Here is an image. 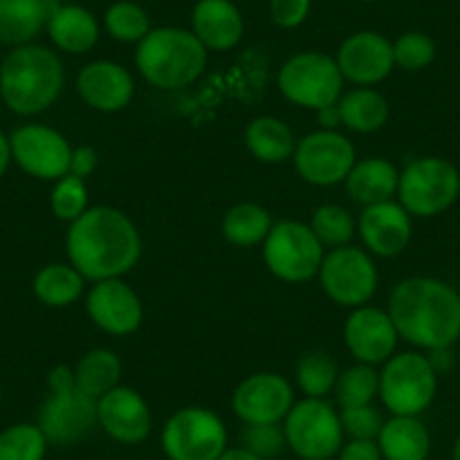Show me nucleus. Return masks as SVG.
Listing matches in <instances>:
<instances>
[{
    "label": "nucleus",
    "mask_w": 460,
    "mask_h": 460,
    "mask_svg": "<svg viewBox=\"0 0 460 460\" xmlns=\"http://www.w3.org/2000/svg\"><path fill=\"white\" fill-rule=\"evenodd\" d=\"M294 165L300 179L318 188L345 183L357 163V149L350 138L339 131H314L305 136L294 152Z\"/></svg>",
    "instance_id": "obj_12"
},
{
    "label": "nucleus",
    "mask_w": 460,
    "mask_h": 460,
    "mask_svg": "<svg viewBox=\"0 0 460 460\" xmlns=\"http://www.w3.org/2000/svg\"><path fill=\"white\" fill-rule=\"evenodd\" d=\"M50 3L46 0H0V46H28L46 32Z\"/></svg>",
    "instance_id": "obj_26"
},
{
    "label": "nucleus",
    "mask_w": 460,
    "mask_h": 460,
    "mask_svg": "<svg viewBox=\"0 0 460 460\" xmlns=\"http://www.w3.org/2000/svg\"><path fill=\"white\" fill-rule=\"evenodd\" d=\"M359 3H377V0H359Z\"/></svg>",
    "instance_id": "obj_49"
},
{
    "label": "nucleus",
    "mask_w": 460,
    "mask_h": 460,
    "mask_svg": "<svg viewBox=\"0 0 460 460\" xmlns=\"http://www.w3.org/2000/svg\"><path fill=\"white\" fill-rule=\"evenodd\" d=\"M336 109L341 115V125L355 134L379 131L388 122V113H391L386 97L370 86H357L341 95Z\"/></svg>",
    "instance_id": "obj_28"
},
{
    "label": "nucleus",
    "mask_w": 460,
    "mask_h": 460,
    "mask_svg": "<svg viewBox=\"0 0 460 460\" xmlns=\"http://www.w3.org/2000/svg\"><path fill=\"white\" fill-rule=\"evenodd\" d=\"M217 460H260V458L240 445V447H228V449H226Z\"/></svg>",
    "instance_id": "obj_47"
},
{
    "label": "nucleus",
    "mask_w": 460,
    "mask_h": 460,
    "mask_svg": "<svg viewBox=\"0 0 460 460\" xmlns=\"http://www.w3.org/2000/svg\"><path fill=\"white\" fill-rule=\"evenodd\" d=\"M230 404L244 424H282L294 406V388L278 373H255L235 388Z\"/></svg>",
    "instance_id": "obj_15"
},
{
    "label": "nucleus",
    "mask_w": 460,
    "mask_h": 460,
    "mask_svg": "<svg viewBox=\"0 0 460 460\" xmlns=\"http://www.w3.org/2000/svg\"><path fill=\"white\" fill-rule=\"evenodd\" d=\"M46 3H50V5H55V3H59V0H46Z\"/></svg>",
    "instance_id": "obj_50"
},
{
    "label": "nucleus",
    "mask_w": 460,
    "mask_h": 460,
    "mask_svg": "<svg viewBox=\"0 0 460 460\" xmlns=\"http://www.w3.org/2000/svg\"><path fill=\"white\" fill-rule=\"evenodd\" d=\"M242 447L260 460H276L287 449L285 429L282 424H246Z\"/></svg>",
    "instance_id": "obj_39"
},
{
    "label": "nucleus",
    "mask_w": 460,
    "mask_h": 460,
    "mask_svg": "<svg viewBox=\"0 0 460 460\" xmlns=\"http://www.w3.org/2000/svg\"><path fill=\"white\" fill-rule=\"evenodd\" d=\"M318 280L327 298L341 307L355 309L370 303L377 291L379 273L368 251L348 244L332 249V253L323 258Z\"/></svg>",
    "instance_id": "obj_11"
},
{
    "label": "nucleus",
    "mask_w": 460,
    "mask_h": 460,
    "mask_svg": "<svg viewBox=\"0 0 460 460\" xmlns=\"http://www.w3.org/2000/svg\"><path fill=\"white\" fill-rule=\"evenodd\" d=\"M451 460H460V433L454 442V449H451Z\"/></svg>",
    "instance_id": "obj_48"
},
{
    "label": "nucleus",
    "mask_w": 460,
    "mask_h": 460,
    "mask_svg": "<svg viewBox=\"0 0 460 460\" xmlns=\"http://www.w3.org/2000/svg\"><path fill=\"white\" fill-rule=\"evenodd\" d=\"M312 0H269L271 21L282 30H294L307 21Z\"/></svg>",
    "instance_id": "obj_41"
},
{
    "label": "nucleus",
    "mask_w": 460,
    "mask_h": 460,
    "mask_svg": "<svg viewBox=\"0 0 460 460\" xmlns=\"http://www.w3.org/2000/svg\"><path fill=\"white\" fill-rule=\"evenodd\" d=\"M136 66L152 86L179 91L201 77L208 66V50L192 30L163 25L152 28L138 43Z\"/></svg>",
    "instance_id": "obj_4"
},
{
    "label": "nucleus",
    "mask_w": 460,
    "mask_h": 460,
    "mask_svg": "<svg viewBox=\"0 0 460 460\" xmlns=\"http://www.w3.org/2000/svg\"><path fill=\"white\" fill-rule=\"evenodd\" d=\"M309 228L314 230V235L323 246L341 249V246L350 244V240L355 237L357 221L345 208L336 206V203H325L314 210Z\"/></svg>",
    "instance_id": "obj_36"
},
{
    "label": "nucleus",
    "mask_w": 460,
    "mask_h": 460,
    "mask_svg": "<svg viewBox=\"0 0 460 460\" xmlns=\"http://www.w3.org/2000/svg\"><path fill=\"white\" fill-rule=\"evenodd\" d=\"M393 59L397 68L418 73L436 59V41L424 32H404L393 41Z\"/></svg>",
    "instance_id": "obj_38"
},
{
    "label": "nucleus",
    "mask_w": 460,
    "mask_h": 460,
    "mask_svg": "<svg viewBox=\"0 0 460 460\" xmlns=\"http://www.w3.org/2000/svg\"><path fill=\"white\" fill-rule=\"evenodd\" d=\"M262 255L278 280L300 285L318 276L325 251L307 224L287 219L273 224L262 244Z\"/></svg>",
    "instance_id": "obj_10"
},
{
    "label": "nucleus",
    "mask_w": 460,
    "mask_h": 460,
    "mask_svg": "<svg viewBox=\"0 0 460 460\" xmlns=\"http://www.w3.org/2000/svg\"><path fill=\"white\" fill-rule=\"evenodd\" d=\"M190 23L208 52L233 50L244 37V16L233 0H197Z\"/></svg>",
    "instance_id": "obj_22"
},
{
    "label": "nucleus",
    "mask_w": 460,
    "mask_h": 460,
    "mask_svg": "<svg viewBox=\"0 0 460 460\" xmlns=\"http://www.w3.org/2000/svg\"><path fill=\"white\" fill-rule=\"evenodd\" d=\"M438 393V373L420 352L393 355L379 373V397L391 415H422Z\"/></svg>",
    "instance_id": "obj_9"
},
{
    "label": "nucleus",
    "mask_w": 460,
    "mask_h": 460,
    "mask_svg": "<svg viewBox=\"0 0 460 460\" xmlns=\"http://www.w3.org/2000/svg\"><path fill=\"white\" fill-rule=\"evenodd\" d=\"M48 388L50 393H64L70 391V388H77L75 386V370L68 368V366H57L48 373Z\"/></svg>",
    "instance_id": "obj_44"
},
{
    "label": "nucleus",
    "mask_w": 460,
    "mask_h": 460,
    "mask_svg": "<svg viewBox=\"0 0 460 460\" xmlns=\"http://www.w3.org/2000/svg\"><path fill=\"white\" fill-rule=\"evenodd\" d=\"M97 427L120 445H140L154 429L147 400L131 386H115L97 400Z\"/></svg>",
    "instance_id": "obj_16"
},
{
    "label": "nucleus",
    "mask_w": 460,
    "mask_h": 460,
    "mask_svg": "<svg viewBox=\"0 0 460 460\" xmlns=\"http://www.w3.org/2000/svg\"><path fill=\"white\" fill-rule=\"evenodd\" d=\"M77 93L91 109L100 113H118L131 104L136 84L125 66L100 59L79 70Z\"/></svg>",
    "instance_id": "obj_21"
},
{
    "label": "nucleus",
    "mask_w": 460,
    "mask_h": 460,
    "mask_svg": "<svg viewBox=\"0 0 460 460\" xmlns=\"http://www.w3.org/2000/svg\"><path fill=\"white\" fill-rule=\"evenodd\" d=\"M244 143L249 152L267 165H278L294 158L296 145H298L289 125L273 115H260L251 120L244 131Z\"/></svg>",
    "instance_id": "obj_27"
},
{
    "label": "nucleus",
    "mask_w": 460,
    "mask_h": 460,
    "mask_svg": "<svg viewBox=\"0 0 460 460\" xmlns=\"http://www.w3.org/2000/svg\"><path fill=\"white\" fill-rule=\"evenodd\" d=\"M104 30L120 43H140L152 32L149 14L134 0H118L106 10Z\"/></svg>",
    "instance_id": "obj_33"
},
{
    "label": "nucleus",
    "mask_w": 460,
    "mask_h": 460,
    "mask_svg": "<svg viewBox=\"0 0 460 460\" xmlns=\"http://www.w3.org/2000/svg\"><path fill=\"white\" fill-rule=\"evenodd\" d=\"M64 86V61L55 50L39 43L12 48L0 64V100L21 118L50 109Z\"/></svg>",
    "instance_id": "obj_3"
},
{
    "label": "nucleus",
    "mask_w": 460,
    "mask_h": 460,
    "mask_svg": "<svg viewBox=\"0 0 460 460\" xmlns=\"http://www.w3.org/2000/svg\"><path fill=\"white\" fill-rule=\"evenodd\" d=\"M86 289V278L73 264H46L32 280V291L46 307L61 309L77 303Z\"/></svg>",
    "instance_id": "obj_29"
},
{
    "label": "nucleus",
    "mask_w": 460,
    "mask_h": 460,
    "mask_svg": "<svg viewBox=\"0 0 460 460\" xmlns=\"http://www.w3.org/2000/svg\"><path fill=\"white\" fill-rule=\"evenodd\" d=\"M339 366L327 352H307L296 366V384L305 397H327L334 393Z\"/></svg>",
    "instance_id": "obj_34"
},
{
    "label": "nucleus",
    "mask_w": 460,
    "mask_h": 460,
    "mask_svg": "<svg viewBox=\"0 0 460 460\" xmlns=\"http://www.w3.org/2000/svg\"><path fill=\"white\" fill-rule=\"evenodd\" d=\"M37 424L50 447L77 445L95 431L97 400L77 388L50 393L39 409Z\"/></svg>",
    "instance_id": "obj_14"
},
{
    "label": "nucleus",
    "mask_w": 460,
    "mask_h": 460,
    "mask_svg": "<svg viewBox=\"0 0 460 460\" xmlns=\"http://www.w3.org/2000/svg\"><path fill=\"white\" fill-rule=\"evenodd\" d=\"M97 152L88 145H82V147H73V156H70V170L68 174L77 176V179L86 181L93 172L97 170Z\"/></svg>",
    "instance_id": "obj_43"
},
{
    "label": "nucleus",
    "mask_w": 460,
    "mask_h": 460,
    "mask_svg": "<svg viewBox=\"0 0 460 460\" xmlns=\"http://www.w3.org/2000/svg\"><path fill=\"white\" fill-rule=\"evenodd\" d=\"M273 228V219L267 208L258 203H237L230 208L221 221V235L226 242L240 249L264 244L267 235Z\"/></svg>",
    "instance_id": "obj_31"
},
{
    "label": "nucleus",
    "mask_w": 460,
    "mask_h": 460,
    "mask_svg": "<svg viewBox=\"0 0 460 460\" xmlns=\"http://www.w3.org/2000/svg\"><path fill=\"white\" fill-rule=\"evenodd\" d=\"M334 59L343 79L357 86H375L384 82L395 68L393 41L373 30L350 34L339 46Z\"/></svg>",
    "instance_id": "obj_19"
},
{
    "label": "nucleus",
    "mask_w": 460,
    "mask_h": 460,
    "mask_svg": "<svg viewBox=\"0 0 460 460\" xmlns=\"http://www.w3.org/2000/svg\"><path fill=\"white\" fill-rule=\"evenodd\" d=\"M386 312L400 339L429 352L460 339V294L438 278L402 280L391 291Z\"/></svg>",
    "instance_id": "obj_2"
},
{
    "label": "nucleus",
    "mask_w": 460,
    "mask_h": 460,
    "mask_svg": "<svg viewBox=\"0 0 460 460\" xmlns=\"http://www.w3.org/2000/svg\"><path fill=\"white\" fill-rule=\"evenodd\" d=\"M460 194V172L449 161L424 156L400 172L397 197L411 217H438L449 210Z\"/></svg>",
    "instance_id": "obj_8"
},
{
    "label": "nucleus",
    "mask_w": 460,
    "mask_h": 460,
    "mask_svg": "<svg viewBox=\"0 0 460 460\" xmlns=\"http://www.w3.org/2000/svg\"><path fill=\"white\" fill-rule=\"evenodd\" d=\"M12 158L28 176L59 181L68 174L73 147L64 134L46 125H23L10 134Z\"/></svg>",
    "instance_id": "obj_13"
},
{
    "label": "nucleus",
    "mask_w": 460,
    "mask_h": 460,
    "mask_svg": "<svg viewBox=\"0 0 460 460\" xmlns=\"http://www.w3.org/2000/svg\"><path fill=\"white\" fill-rule=\"evenodd\" d=\"M86 312L102 332L113 336L134 334L145 316L140 296L122 278L95 282L86 294Z\"/></svg>",
    "instance_id": "obj_18"
},
{
    "label": "nucleus",
    "mask_w": 460,
    "mask_h": 460,
    "mask_svg": "<svg viewBox=\"0 0 460 460\" xmlns=\"http://www.w3.org/2000/svg\"><path fill=\"white\" fill-rule=\"evenodd\" d=\"M359 235L370 255L397 258L413 237V217L400 201H382L366 206L359 217Z\"/></svg>",
    "instance_id": "obj_20"
},
{
    "label": "nucleus",
    "mask_w": 460,
    "mask_h": 460,
    "mask_svg": "<svg viewBox=\"0 0 460 460\" xmlns=\"http://www.w3.org/2000/svg\"><path fill=\"white\" fill-rule=\"evenodd\" d=\"M0 402H3V386H0Z\"/></svg>",
    "instance_id": "obj_51"
},
{
    "label": "nucleus",
    "mask_w": 460,
    "mask_h": 460,
    "mask_svg": "<svg viewBox=\"0 0 460 460\" xmlns=\"http://www.w3.org/2000/svg\"><path fill=\"white\" fill-rule=\"evenodd\" d=\"M334 460H384L379 451L377 440H359V438H348L339 449Z\"/></svg>",
    "instance_id": "obj_42"
},
{
    "label": "nucleus",
    "mask_w": 460,
    "mask_h": 460,
    "mask_svg": "<svg viewBox=\"0 0 460 460\" xmlns=\"http://www.w3.org/2000/svg\"><path fill=\"white\" fill-rule=\"evenodd\" d=\"M161 447L167 460H217L228 449V429L215 411L185 406L163 424Z\"/></svg>",
    "instance_id": "obj_7"
},
{
    "label": "nucleus",
    "mask_w": 460,
    "mask_h": 460,
    "mask_svg": "<svg viewBox=\"0 0 460 460\" xmlns=\"http://www.w3.org/2000/svg\"><path fill=\"white\" fill-rule=\"evenodd\" d=\"M50 210L57 219L66 221V224L77 221L88 210L86 181L73 174H66L59 181H55V188L50 194Z\"/></svg>",
    "instance_id": "obj_37"
},
{
    "label": "nucleus",
    "mask_w": 460,
    "mask_h": 460,
    "mask_svg": "<svg viewBox=\"0 0 460 460\" xmlns=\"http://www.w3.org/2000/svg\"><path fill=\"white\" fill-rule=\"evenodd\" d=\"M68 260L86 280L122 278L138 264L143 237L129 215L118 208H88L66 235Z\"/></svg>",
    "instance_id": "obj_1"
},
{
    "label": "nucleus",
    "mask_w": 460,
    "mask_h": 460,
    "mask_svg": "<svg viewBox=\"0 0 460 460\" xmlns=\"http://www.w3.org/2000/svg\"><path fill=\"white\" fill-rule=\"evenodd\" d=\"M12 163H14V158H12L10 136L0 131V179L7 174V170H10Z\"/></svg>",
    "instance_id": "obj_45"
},
{
    "label": "nucleus",
    "mask_w": 460,
    "mask_h": 460,
    "mask_svg": "<svg viewBox=\"0 0 460 460\" xmlns=\"http://www.w3.org/2000/svg\"><path fill=\"white\" fill-rule=\"evenodd\" d=\"M287 449L298 460H334L345 442L339 411L325 397H305L294 402L282 420Z\"/></svg>",
    "instance_id": "obj_5"
},
{
    "label": "nucleus",
    "mask_w": 460,
    "mask_h": 460,
    "mask_svg": "<svg viewBox=\"0 0 460 460\" xmlns=\"http://www.w3.org/2000/svg\"><path fill=\"white\" fill-rule=\"evenodd\" d=\"M316 113H318V122L323 125V129L334 131L336 127L341 125V115H339V109H336V104L327 106V109L316 111Z\"/></svg>",
    "instance_id": "obj_46"
},
{
    "label": "nucleus",
    "mask_w": 460,
    "mask_h": 460,
    "mask_svg": "<svg viewBox=\"0 0 460 460\" xmlns=\"http://www.w3.org/2000/svg\"><path fill=\"white\" fill-rule=\"evenodd\" d=\"M48 447L37 422H16L0 431V460H46Z\"/></svg>",
    "instance_id": "obj_35"
},
{
    "label": "nucleus",
    "mask_w": 460,
    "mask_h": 460,
    "mask_svg": "<svg viewBox=\"0 0 460 460\" xmlns=\"http://www.w3.org/2000/svg\"><path fill=\"white\" fill-rule=\"evenodd\" d=\"M400 185V172L386 158H364L357 161L345 179V190L350 199L359 206H375V203L391 201L393 194H397Z\"/></svg>",
    "instance_id": "obj_25"
},
{
    "label": "nucleus",
    "mask_w": 460,
    "mask_h": 460,
    "mask_svg": "<svg viewBox=\"0 0 460 460\" xmlns=\"http://www.w3.org/2000/svg\"><path fill=\"white\" fill-rule=\"evenodd\" d=\"M379 395V373L375 366L355 364L339 373L334 386V397L339 409H350V406L373 404Z\"/></svg>",
    "instance_id": "obj_32"
},
{
    "label": "nucleus",
    "mask_w": 460,
    "mask_h": 460,
    "mask_svg": "<svg viewBox=\"0 0 460 460\" xmlns=\"http://www.w3.org/2000/svg\"><path fill=\"white\" fill-rule=\"evenodd\" d=\"M377 445L384 460H427L431 454V436L418 415H391V420H384Z\"/></svg>",
    "instance_id": "obj_24"
},
{
    "label": "nucleus",
    "mask_w": 460,
    "mask_h": 460,
    "mask_svg": "<svg viewBox=\"0 0 460 460\" xmlns=\"http://www.w3.org/2000/svg\"><path fill=\"white\" fill-rule=\"evenodd\" d=\"M73 370L77 391L93 397V400H100L115 386H120L122 361L109 348H95V350L86 352Z\"/></svg>",
    "instance_id": "obj_30"
},
{
    "label": "nucleus",
    "mask_w": 460,
    "mask_h": 460,
    "mask_svg": "<svg viewBox=\"0 0 460 460\" xmlns=\"http://www.w3.org/2000/svg\"><path fill=\"white\" fill-rule=\"evenodd\" d=\"M341 427L345 438H359V440H377L379 431L384 427V418L373 404L350 406V409L339 411Z\"/></svg>",
    "instance_id": "obj_40"
},
{
    "label": "nucleus",
    "mask_w": 460,
    "mask_h": 460,
    "mask_svg": "<svg viewBox=\"0 0 460 460\" xmlns=\"http://www.w3.org/2000/svg\"><path fill=\"white\" fill-rule=\"evenodd\" d=\"M46 32L57 50L66 55H86L100 41L102 28L95 14L86 7L55 3L50 7Z\"/></svg>",
    "instance_id": "obj_23"
},
{
    "label": "nucleus",
    "mask_w": 460,
    "mask_h": 460,
    "mask_svg": "<svg viewBox=\"0 0 460 460\" xmlns=\"http://www.w3.org/2000/svg\"><path fill=\"white\" fill-rule=\"evenodd\" d=\"M343 339L357 364H368L377 368L395 355L400 334H397L388 312L364 305V307L352 309V314L348 316Z\"/></svg>",
    "instance_id": "obj_17"
},
{
    "label": "nucleus",
    "mask_w": 460,
    "mask_h": 460,
    "mask_svg": "<svg viewBox=\"0 0 460 460\" xmlns=\"http://www.w3.org/2000/svg\"><path fill=\"white\" fill-rule=\"evenodd\" d=\"M343 75L334 57L325 52H298L282 64L278 88L291 104L321 111L343 95Z\"/></svg>",
    "instance_id": "obj_6"
}]
</instances>
